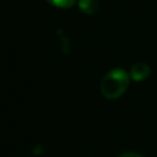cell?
<instances>
[{
	"label": "cell",
	"mask_w": 157,
	"mask_h": 157,
	"mask_svg": "<svg viewBox=\"0 0 157 157\" xmlns=\"http://www.w3.org/2000/svg\"><path fill=\"white\" fill-rule=\"evenodd\" d=\"M129 82L130 75L125 70L115 67L103 76L101 81V92L108 99H117L125 93Z\"/></svg>",
	"instance_id": "obj_1"
},
{
	"label": "cell",
	"mask_w": 157,
	"mask_h": 157,
	"mask_svg": "<svg viewBox=\"0 0 157 157\" xmlns=\"http://www.w3.org/2000/svg\"><path fill=\"white\" fill-rule=\"evenodd\" d=\"M129 75H130V78H132L134 81L141 82V81H145L146 78H148V76L151 75V69L145 63H137L131 66Z\"/></svg>",
	"instance_id": "obj_2"
},
{
	"label": "cell",
	"mask_w": 157,
	"mask_h": 157,
	"mask_svg": "<svg viewBox=\"0 0 157 157\" xmlns=\"http://www.w3.org/2000/svg\"><path fill=\"white\" fill-rule=\"evenodd\" d=\"M78 7L85 15H93L99 9V0H78Z\"/></svg>",
	"instance_id": "obj_3"
},
{
	"label": "cell",
	"mask_w": 157,
	"mask_h": 157,
	"mask_svg": "<svg viewBox=\"0 0 157 157\" xmlns=\"http://www.w3.org/2000/svg\"><path fill=\"white\" fill-rule=\"evenodd\" d=\"M48 4L55 6V7H60V9H69L71 6H74L76 4L77 0H45Z\"/></svg>",
	"instance_id": "obj_4"
},
{
	"label": "cell",
	"mask_w": 157,
	"mask_h": 157,
	"mask_svg": "<svg viewBox=\"0 0 157 157\" xmlns=\"http://www.w3.org/2000/svg\"><path fill=\"white\" fill-rule=\"evenodd\" d=\"M117 157H142V156L136 153V152H125V153H121V155H119Z\"/></svg>",
	"instance_id": "obj_5"
}]
</instances>
